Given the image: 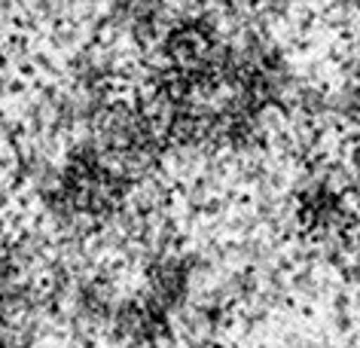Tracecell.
<instances>
[{
  "mask_svg": "<svg viewBox=\"0 0 360 348\" xmlns=\"http://www.w3.org/2000/svg\"><path fill=\"white\" fill-rule=\"evenodd\" d=\"M28 318V281L0 263V348H15Z\"/></svg>",
  "mask_w": 360,
  "mask_h": 348,
  "instance_id": "6da1fadb",
  "label": "cell"
}]
</instances>
